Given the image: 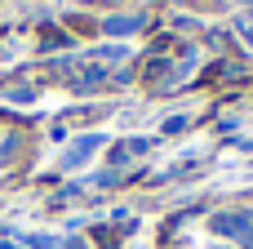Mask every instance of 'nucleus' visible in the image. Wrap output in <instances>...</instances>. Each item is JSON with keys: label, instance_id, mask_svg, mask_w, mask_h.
<instances>
[{"label": "nucleus", "instance_id": "nucleus-1", "mask_svg": "<svg viewBox=\"0 0 253 249\" xmlns=\"http://www.w3.org/2000/svg\"><path fill=\"white\" fill-rule=\"evenodd\" d=\"M67 80H71V89H80V94H93V89H107L111 85V67H102L93 53H84L71 71H67Z\"/></svg>", "mask_w": 253, "mask_h": 249}, {"label": "nucleus", "instance_id": "nucleus-2", "mask_svg": "<svg viewBox=\"0 0 253 249\" xmlns=\"http://www.w3.org/2000/svg\"><path fill=\"white\" fill-rule=\"evenodd\" d=\"M213 232L231 241H253V209H222L213 214Z\"/></svg>", "mask_w": 253, "mask_h": 249}, {"label": "nucleus", "instance_id": "nucleus-3", "mask_svg": "<svg viewBox=\"0 0 253 249\" xmlns=\"http://www.w3.org/2000/svg\"><path fill=\"white\" fill-rule=\"evenodd\" d=\"M98 147H102V138H98V134H84L80 143H71V151L62 156V165H67V169H76V165H84V160H89V151H98Z\"/></svg>", "mask_w": 253, "mask_h": 249}, {"label": "nucleus", "instance_id": "nucleus-4", "mask_svg": "<svg viewBox=\"0 0 253 249\" xmlns=\"http://www.w3.org/2000/svg\"><path fill=\"white\" fill-rule=\"evenodd\" d=\"M147 147H151L147 138H129V143H116V147H111V165L120 169V165H129L138 151H147Z\"/></svg>", "mask_w": 253, "mask_h": 249}, {"label": "nucleus", "instance_id": "nucleus-5", "mask_svg": "<svg viewBox=\"0 0 253 249\" xmlns=\"http://www.w3.org/2000/svg\"><path fill=\"white\" fill-rule=\"evenodd\" d=\"M102 27H107V36H133L142 27V13H120V18H107Z\"/></svg>", "mask_w": 253, "mask_h": 249}, {"label": "nucleus", "instance_id": "nucleus-6", "mask_svg": "<svg viewBox=\"0 0 253 249\" xmlns=\"http://www.w3.org/2000/svg\"><path fill=\"white\" fill-rule=\"evenodd\" d=\"M236 27H240V36L253 45V13H240V22H236Z\"/></svg>", "mask_w": 253, "mask_h": 249}, {"label": "nucleus", "instance_id": "nucleus-7", "mask_svg": "<svg viewBox=\"0 0 253 249\" xmlns=\"http://www.w3.org/2000/svg\"><path fill=\"white\" fill-rule=\"evenodd\" d=\"M31 245H36V249H67V245H62V241H53V236H36Z\"/></svg>", "mask_w": 253, "mask_h": 249}]
</instances>
